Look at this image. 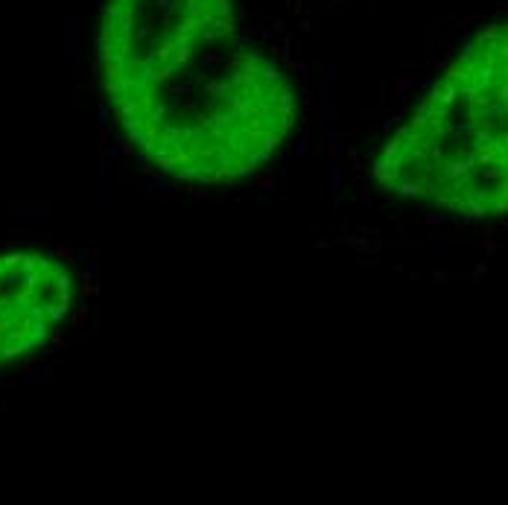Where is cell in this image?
<instances>
[{
  "label": "cell",
  "instance_id": "8",
  "mask_svg": "<svg viewBox=\"0 0 508 505\" xmlns=\"http://www.w3.org/2000/svg\"><path fill=\"white\" fill-rule=\"evenodd\" d=\"M41 365H44V356H29V359L20 362V371H23V374H32V371L41 368Z\"/></svg>",
  "mask_w": 508,
  "mask_h": 505
},
{
  "label": "cell",
  "instance_id": "3",
  "mask_svg": "<svg viewBox=\"0 0 508 505\" xmlns=\"http://www.w3.org/2000/svg\"><path fill=\"white\" fill-rule=\"evenodd\" d=\"M342 184H345V175H342V169H339V167H333V169H330V193H333V205L339 202Z\"/></svg>",
  "mask_w": 508,
  "mask_h": 505
},
{
  "label": "cell",
  "instance_id": "12",
  "mask_svg": "<svg viewBox=\"0 0 508 505\" xmlns=\"http://www.w3.org/2000/svg\"><path fill=\"white\" fill-rule=\"evenodd\" d=\"M91 257H94V263H99V257H102V248H99V245H96V248H94V251H91Z\"/></svg>",
  "mask_w": 508,
  "mask_h": 505
},
{
  "label": "cell",
  "instance_id": "4",
  "mask_svg": "<svg viewBox=\"0 0 508 505\" xmlns=\"http://www.w3.org/2000/svg\"><path fill=\"white\" fill-rule=\"evenodd\" d=\"M53 254H56V257H61V260H67V263H79V260H82V251H79V248H73V245H61V248H56Z\"/></svg>",
  "mask_w": 508,
  "mask_h": 505
},
{
  "label": "cell",
  "instance_id": "5",
  "mask_svg": "<svg viewBox=\"0 0 508 505\" xmlns=\"http://www.w3.org/2000/svg\"><path fill=\"white\" fill-rule=\"evenodd\" d=\"M345 155H348V161H351V167H354V172H362L365 169V158L354 149V146H345Z\"/></svg>",
  "mask_w": 508,
  "mask_h": 505
},
{
  "label": "cell",
  "instance_id": "9",
  "mask_svg": "<svg viewBox=\"0 0 508 505\" xmlns=\"http://www.w3.org/2000/svg\"><path fill=\"white\" fill-rule=\"evenodd\" d=\"M342 152V134H330L327 137V155H339Z\"/></svg>",
  "mask_w": 508,
  "mask_h": 505
},
{
  "label": "cell",
  "instance_id": "1",
  "mask_svg": "<svg viewBox=\"0 0 508 505\" xmlns=\"http://www.w3.org/2000/svg\"><path fill=\"white\" fill-rule=\"evenodd\" d=\"M251 187L260 199H269L272 190H278V172L275 169H260L254 178H251Z\"/></svg>",
  "mask_w": 508,
  "mask_h": 505
},
{
  "label": "cell",
  "instance_id": "2",
  "mask_svg": "<svg viewBox=\"0 0 508 505\" xmlns=\"http://www.w3.org/2000/svg\"><path fill=\"white\" fill-rule=\"evenodd\" d=\"M88 316H91V307H88V304H76V310L70 313V327H73V330H85Z\"/></svg>",
  "mask_w": 508,
  "mask_h": 505
},
{
  "label": "cell",
  "instance_id": "7",
  "mask_svg": "<svg viewBox=\"0 0 508 505\" xmlns=\"http://www.w3.org/2000/svg\"><path fill=\"white\" fill-rule=\"evenodd\" d=\"M354 181H357V190H359V193H357V199H359V202H371V193H368V184H365V178H362V175L357 172V178H354Z\"/></svg>",
  "mask_w": 508,
  "mask_h": 505
},
{
  "label": "cell",
  "instance_id": "6",
  "mask_svg": "<svg viewBox=\"0 0 508 505\" xmlns=\"http://www.w3.org/2000/svg\"><path fill=\"white\" fill-rule=\"evenodd\" d=\"M295 155H298V158L310 155V129H304V134H301V140H298V146H295Z\"/></svg>",
  "mask_w": 508,
  "mask_h": 505
},
{
  "label": "cell",
  "instance_id": "10",
  "mask_svg": "<svg viewBox=\"0 0 508 505\" xmlns=\"http://www.w3.org/2000/svg\"><path fill=\"white\" fill-rule=\"evenodd\" d=\"M207 196H210V187H207V184H196V190L190 193V199H193V202H205Z\"/></svg>",
  "mask_w": 508,
  "mask_h": 505
},
{
  "label": "cell",
  "instance_id": "11",
  "mask_svg": "<svg viewBox=\"0 0 508 505\" xmlns=\"http://www.w3.org/2000/svg\"><path fill=\"white\" fill-rule=\"evenodd\" d=\"M3 386H6V392H18V389H23V380H15V377H12V380H6Z\"/></svg>",
  "mask_w": 508,
  "mask_h": 505
}]
</instances>
